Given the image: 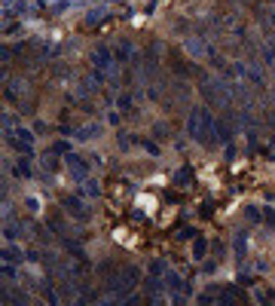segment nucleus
Here are the masks:
<instances>
[{
  "mask_svg": "<svg viewBox=\"0 0 275 306\" xmlns=\"http://www.w3.org/2000/svg\"><path fill=\"white\" fill-rule=\"evenodd\" d=\"M187 132L199 144H214L217 141V120H214V113L205 110V107H193V113L187 120Z\"/></svg>",
  "mask_w": 275,
  "mask_h": 306,
  "instance_id": "1",
  "label": "nucleus"
},
{
  "mask_svg": "<svg viewBox=\"0 0 275 306\" xmlns=\"http://www.w3.org/2000/svg\"><path fill=\"white\" fill-rule=\"evenodd\" d=\"M104 276H107V288L113 291V294H119V297H126V294H132L135 291V285H138V267H122L119 273H113V270H104Z\"/></svg>",
  "mask_w": 275,
  "mask_h": 306,
  "instance_id": "2",
  "label": "nucleus"
},
{
  "mask_svg": "<svg viewBox=\"0 0 275 306\" xmlns=\"http://www.w3.org/2000/svg\"><path fill=\"white\" fill-rule=\"evenodd\" d=\"M31 92H34V86H31L28 77H9V80H6V98H9V101L31 98Z\"/></svg>",
  "mask_w": 275,
  "mask_h": 306,
  "instance_id": "3",
  "label": "nucleus"
},
{
  "mask_svg": "<svg viewBox=\"0 0 275 306\" xmlns=\"http://www.w3.org/2000/svg\"><path fill=\"white\" fill-rule=\"evenodd\" d=\"M184 49H187V55H193V58H205V55H208V46L202 43V37H187V40H184Z\"/></svg>",
  "mask_w": 275,
  "mask_h": 306,
  "instance_id": "4",
  "label": "nucleus"
},
{
  "mask_svg": "<svg viewBox=\"0 0 275 306\" xmlns=\"http://www.w3.org/2000/svg\"><path fill=\"white\" fill-rule=\"evenodd\" d=\"M67 169H70V175H73L77 181H86V175H89V166H86L77 153H67Z\"/></svg>",
  "mask_w": 275,
  "mask_h": 306,
  "instance_id": "5",
  "label": "nucleus"
},
{
  "mask_svg": "<svg viewBox=\"0 0 275 306\" xmlns=\"http://www.w3.org/2000/svg\"><path fill=\"white\" fill-rule=\"evenodd\" d=\"M92 64H98V67H104V70H107V67L113 64V55H110L104 46H98V49L92 52Z\"/></svg>",
  "mask_w": 275,
  "mask_h": 306,
  "instance_id": "6",
  "label": "nucleus"
},
{
  "mask_svg": "<svg viewBox=\"0 0 275 306\" xmlns=\"http://www.w3.org/2000/svg\"><path fill=\"white\" fill-rule=\"evenodd\" d=\"M64 208H67V211H73V215H80V218H86V215H89V211L80 205V199H77V196H64Z\"/></svg>",
  "mask_w": 275,
  "mask_h": 306,
  "instance_id": "7",
  "label": "nucleus"
},
{
  "mask_svg": "<svg viewBox=\"0 0 275 306\" xmlns=\"http://www.w3.org/2000/svg\"><path fill=\"white\" fill-rule=\"evenodd\" d=\"M107 18V6H98V9H92L89 15H86V25H98V21H104Z\"/></svg>",
  "mask_w": 275,
  "mask_h": 306,
  "instance_id": "8",
  "label": "nucleus"
},
{
  "mask_svg": "<svg viewBox=\"0 0 275 306\" xmlns=\"http://www.w3.org/2000/svg\"><path fill=\"white\" fill-rule=\"evenodd\" d=\"M190 181H193V169H190V166H184V169L174 175V184H190Z\"/></svg>",
  "mask_w": 275,
  "mask_h": 306,
  "instance_id": "9",
  "label": "nucleus"
},
{
  "mask_svg": "<svg viewBox=\"0 0 275 306\" xmlns=\"http://www.w3.org/2000/svg\"><path fill=\"white\" fill-rule=\"evenodd\" d=\"M236 254H239V257H245V254H248V236H245V233H239V236H236Z\"/></svg>",
  "mask_w": 275,
  "mask_h": 306,
  "instance_id": "10",
  "label": "nucleus"
},
{
  "mask_svg": "<svg viewBox=\"0 0 275 306\" xmlns=\"http://www.w3.org/2000/svg\"><path fill=\"white\" fill-rule=\"evenodd\" d=\"M15 175H18V178H31V162H28V159H18Z\"/></svg>",
  "mask_w": 275,
  "mask_h": 306,
  "instance_id": "11",
  "label": "nucleus"
},
{
  "mask_svg": "<svg viewBox=\"0 0 275 306\" xmlns=\"http://www.w3.org/2000/svg\"><path fill=\"white\" fill-rule=\"evenodd\" d=\"M83 184H86V193H89V199H98V196H101V187H98L95 181H83Z\"/></svg>",
  "mask_w": 275,
  "mask_h": 306,
  "instance_id": "12",
  "label": "nucleus"
},
{
  "mask_svg": "<svg viewBox=\"0 0 275 306\" xmlns=\"http://www.w3.org/2000/svg\"><path fill=\"white\" fill-rule=\"evenodd\" d=\"M245 218H248V221H254V224H257V221H260V218H263V211H260V208H257V205H248V208H245Z\"/></svg>",
  "mask_w": 275,
  "mask_h": 306,
  "instance_id": "13",
  "label": "nucleus"
},
{
  "mask_svg": "<svg viewBox=\"0 0 275 306\" xmlns=\"http://www.w3.org/2000/svg\"><path fill=\"white\" fill-rule=\"evenodd\" d=\"M101 80H104V77H101V70H95V74H89L86 86H89V89H98V86H101Z\"/></svg>",
  "mask_w": 275,
  "mask_h": 306,
  "instance_id": "14",
  "label": "nucleus"
},
{
  "mask_svg": "<svg viewBox=\"0 0 275 306\" xmlns=\"http://www.w3.org/2000/svg\"><path fill=\"white\" fill-rule=\"evenodd\" d=\"M153 132H156V138H168V135H171V126H165V123H156V126H153Z\"/></svg>",
  "mask_w": 275,
  "mask_h": 306,
  "instance_id": "15",
  "label": "nucleus"
},
{
  "mask_svg": "<svg viewBox=\"0 0 275 306\" xmlns=\"http://www.w3.org/2000/svg\"><path fill=\"white\" fill-rule=\"evenodd\" d=\"M217 135H220L223 141H230V135H233V129H230V126H227L223 120H217Z\"/></svg>",
  "mask_w": 275,
  "mask_h": 306,
  "instance_id": "16",
  "label": "nucleus"
},
{
  "mask_svg": "<svg viewBox=\"0 0 275 306\" xmlns=\"http://www.w3.org/2000/svg\"><path fill=\"white\" fill-rule=\"evenodd\" d=\"M193 257H196V261L205 257V242H202V239H196V245H193Z\"/></svg>",
  "mask_w": 275,
  "mask_h": 306,
  "instance_id": "17",
  "label": "nucleus"
},
{
  "mask_svg": "<svg viewBox=\"0 0 275 306\" xmlns=\"http://www.w3.org/2000/svg\"><path fill=\"white\" fill-rule=\"evenodd\" d=\"M52 153H70V144H67V141H55V144H52Z\"/></svg>",
  "mask_w": 275,
  "mask_h": 306,
  "instance_id": "18",
  "label": "nucleus"
},
{
  "mask_svg": "<svg viewBox=\"0 0 275 306\" xmlns=\"http://www.w3.org/2000/svg\"><path fill=\"white\" fill-rule=\"evenodd\" d=\"M129 55H132V46L122 43V49H116V58H129Z\"/></svg>",
  "mask_w": 275,
  "mask_h": 306,
  "instance_id": "19",
  "label": "nucleus"
},
{
  "mask_svg": "<svg viewBox=\"0 0 275 306\" xmlns=\"http://www.w3.org/2000/svg\"><path fill=\"white\" fill-rule=\"evenodd\" d=\"M251 80H254V83H263V70H260V67H257V64H254V67H251Z\"/></svg>",
  "mask_w": 275,
  "mask_h": 306,
  "instance_id": "20",
  "label": "nucleus"
},
{
  "mask_svg": "<svg viewBox=\"0 0 275 306\" xmlns=\"http://www.w3.org/2000/svg\"><path fill=\"white\" fill-rule=\"evenodd\" d=\"M144 147H147V153H150V156H159V147H156V141H144Z\"/></svg>",
  "mask_w": 275,
  "mask_h": 306,
  "instance_id": "21",
  "label": "nucleus"
},
{
  "mask_svg": "<svg viewBox=\"0 0 275 306\" xmlns=\"http://www.w3.org/2000/svg\"><path fill=\"white\" fill-rule=\"evenodd\" d=\"M40 162H43V169H49V172H52V169H55V166H58V162H55V156H43V159H40Z\"/></svg>",
  "mask_w": 275,
  "mask_h": 306,
  "instance_id": "22",
  "label": "nucleus"
},
{
  "mask_svg": "<svg viewBox=\"0 0 275 306\" xmlns=\"http://www.w3.org/2000/svg\"><path fill=\"white\" fill-rule=\"evenodd\" d=\"M162 270H165V264H162V261H153V264H150V273H153V276H159Z\"/></svg>",
  "mask_w": 275,
  "mask_h": 306,
  "instance_id": "23",
  "label": "nucleus"
},
{
  "mask_svg": "<svg viewBox=\"0 0 275 306\" xmlns=\"http://www.w3.org/2000/svg\"><path fill=\"white\" fill-rule=\"evenodd\" d=\"M12 123H15V120H12V116H9V113H6V116H3V132H6V135H9V132H12Z\"/></svg>",
  "mask_w": 275,
  "mask_h": 306,
  "instance_id": "24",
  "label": "nucleus"
},
{
  "mask_svg": "<svg viewBox=\"0 0 275 306\" xmlns=\"http://www.w3.org/2000/svg\"><path fill=\"white\" fill-rule=\"evenodd\" d=\"M67 251H73L77 257H83V248H80V242H67Z\"/></svg>",
  "mask_w": 275,
  "mask_h": 306,
  "instance_id": "25",
  "label": "nucleus"
},
{
  "mask_svg": "<svg viewBox=\"0 0 275 306\" xmlns=\"http://www.w3.org/2000/svg\"><path fill=\"white\" fill-rule=\"evenodd\" d=\"M3 261H18V251H15V248H6V251H3Z\"/></svg>",
  "mask_w": 275,
  "mask_h": 306,
  "instance_id": "26",
  "label": "nucleus"
},
{
  "mask_svg": "<svg viewBox=\"0 0 275 306\" xmlns=\"http://www.w3.org/2000/svg\"><path fill=\"white\" fill-rule=\"evenodd\" d=\"M3 276H6V279H15V267H12V264H3Z\"/></svg>",
  "mask_w": 275,
  "mask_h": 306,
  "instance_id": "27",
  "label": "nucleus"
},
{
  "mask_svg": "<svg viewBox=\"0 0 275 306\" xmlns=\"http://www.w3.org/2000/svg\"><path fill=\"white\" fill-rule=\"evenodd\" d=\"M31 138H34L31 132H24V129H18V141H24V144H31Z\"/></svg>",
  "mask_w": 275,
  "mask_h": 306,
  "instance_id": "28",
  "label": "nucleus"
},
{
  "mask_svg": "<svg viewBox=\"0 0 275 306\" xmlns=\"http://www.w3.org/2000/svg\"><path fill=\"white\" fill-rule=\"evenodd\" d=\"M211 211H214V205H211V202H205V205H202V218H211Z\"/></svg>",
  "mask_w": 275,
  "mask_h": 306,
  "instance_id": "29",
  "label": "nucleus"
},
{
  "mask_svg": "<svg viewBox=\"0 0 275 306\" xmlns=\"http://www.w3.org/2000/svg\"><path fill=\"white\" fill-rule=\"evenodd\" d=\"M168 288H181V279H178V276H168Z\"/></svg>",
  "mask_w": 275,
  "mask_h": 306,
  "instance_id": "30",
  "label": "nucleus"
}]
</instances>
